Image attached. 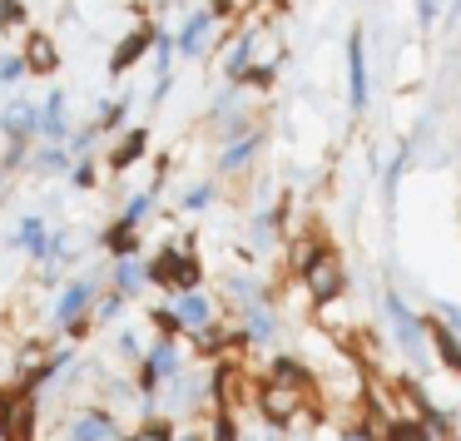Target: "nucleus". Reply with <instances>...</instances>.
Listing matches in <instances>:
<instances>
[{
  "mask_svg": "<svg viewBox=\"0 0 461 441\" xmlns=\"http://www.w3.org/2000/svg\"><path fill=\"white\" fill-rule=\"evenodd\" d=\"M382 302H387V318H392V342H397V352L411 362L417 372H427L431 367V357H427V322L417 318V312L407 308V298H402L397 288H387L382 292Z\"/></svg>",
  "mask_w": 461,
  "mask_h": 441,
  "instance_id": "nucleus-1",
  "label": "nucleus"
},
{
  "mask_svg": "<svg viewBox=\"0 0 461 441\" xmlns=\"http://www.w3.org/2000/svg\"><path fill=\"white\" fill-rule=\"evenodd\" d=\"M149 283H159L174 298H179V292H194L199 288V258H194L189 248H179V243H169V248L149 263Z\"/></svg>",
  "mask_w": 461,
  "mask_h": 441,
  "instance_id": "nucleus-2",
  "label": "nucleus"
},
{
  "mask_svg": "<svg viewBox=\"0 0 461 441\" xmlns=\"http://www.w3.org/2000/svg\"><path fill=\"white\" fill-rule=\"evenodd\" d=\"M100 298V283L95 278H70L60 288V302H55V328L65 332V338H75V332H85V312H90V302Z\"/></svg>",
  "mask_w": 461,
  "mask_h": 441,
  "instance_id": "nucleus-3",
  "label": "nucleus"
},
{
  "mask_svg": "<svg viewBox=\"0 0 461 441\" xmlns=\"http://www.w3.org/2000/svg\"><path fill=\"white\" fill-rule=\"evenodd\" d=\"M0 134L11 144H35L41 140V104L25 100V94H15L5 110H0Z\"/></svg>",
  "mask_w": 461,
  "mask_h": 441,
  "instance_id": "nucleus-4",
  "label": "nucleus"
},
{
  "mask_svg": "<svg viewBox=\"0 0 461 441\" xmlns=\"http://www.w3.org/2000/svg\"><path fill=\"white\" fill-rule=\"evenodd\" d=\"M303 283H308L312 302H332L342 292V268L328 248H312V258L303 263Z\"/></svg>",
  "mask_w": 461,
  "mask_h": 441,
  "instance_id": "nucleus-5",
  "label": "nucleus"
},
{
  "mask_svg": "<svg viewBox=\"0 0 461 441\" xmlns=\"http://www.w3.org/2000/svg\"><path fill=\"white\" fill-rule=\"evenodd\" d=\"M65 441H120V427L104 407H85L65 421Z\"/></svg>",
  "mask_w": 461,
  "mask_h": 441,
  "instance_id": "nucleus-6",
  "label": "nucleus"
},
{
  "mask_svg": "<svg viewBox=\"0 0 461 441\" xmlns=\"http://www.w3.org/2000/svg\"><path fill=\"white\" fill-rule=\"evenodd\" d=\"M348 104H352V114L367 110V45H362L357 31L348 40Z\"/></svg>",
  "mask_w": 461,
  "mask_h": 441,
  "instance_id": "nucleus-7",
  "label": "nucleus"
},
{
  "mask_svg": "<svg viewBox=\"0 0 461 441\" xmlns=\"http://www.w3.org/2000/svg\"><path fill=\"white\" fill-rule=\"evenodd\" d=\"M11 248H21L25 258L45 263V253H50V229H45V219H41V213H25V219H21V229H15V238H11Z\"/></svg>",
  "mask_w": 461,
  "mask_h": 441,
  "instance_id": "nucleus-8",
  "label": "nucleus"
},
{
  "mask_svg": "<svg viewBox=\"0 0 461 441\" xmlns=\"http://www.w3.org/2000/svg\"><path fill=\"white\" fill-rule=\"evenodd\" d=\"M174 312H179L184 332H203V328H213V302L203 298L199 288H194V292H179V298H174Z\"/></svg>",
  "mask_w": 461,
  "mask_h": 441,
  "instance_id": "nucleus-9",
  "label": "nucleus"
},
{
  "mask_svg": "<svg viewBox=\"0 0 461 441\" xmlns=\"http://www.w3.org/2000/svg\"><path fill=\"white\" fill-rule=\"evenodd\" d=\"M209 31H213V11H194L189 21H184V31H179V40H174V50L179 55H203V40H209Z\"/></svg>",
  "mask_w": 461,
  "mask_h": 441,
  "instance_id": "nucleus-10",
  "label": "nucleus"
},
{
  "mask_svg": "<svg viewBox=\"0 0 461 441\" xmlns=\"http://www.w3.org/2000/svg\"><path fill=\"white\" fill-rule=\"evenodd\" d=\"M65 134H70V124H65V94L50 90L41 104V140L45 144H65Z\"/></svg>",
  "mask_w": 461,
  "mask_h": 441,
  "instance_id": "nucleus-11",
  "label": "nucleus"
},
{
  "mask_svg": "<svg viewBox=\"0 0 461 441\" xmlns=\"http://www.w3.org/2000/svg\"><path fill=\"white\" fill-rule=\"evenodd\" d=\"M427 338H431V347H437L441 367H451V372L461 377V338H456V332H451L441 318H431V322H427Z\"/></svg>",
  "mask_w": 461,
  "mask_h": 441,
  "instance_id": "nucleus-12",
  "label": "nucleus"
},
{
  "mask_svg": "<svg viewBox=\"0 0 461 441\" xmlns=\"http://www.w3.org/2000/svg\"><path fill=\"white\" fill-rule=\"evenodd\" d=\"M268 382H273V387H283V392H303L312 382V372L303 367L298 357H273L268 362Z\"/></svg>",
  "mask_w": 461,
  "mask_h": 441,
  "instance_id": "nucleus-13",
  "label": "nucleus"
},
{
  "mask_svg": "<svg viewBox=\"0 0 461 441\" xmlns=\"http://www.w3.org/2000/svg\"><path fill=\"white\" fill-rule=\"evenodd\" d=\"M144 50H154V31H134V35H124L120 50H114V60H110V75H124Z\"/></svg>",
  "mask_w": 461,
  "mask_h": 441,
  "instance_id": "nucleus-14",
  "label": "nucleus"
},
{
  "mask_svg": "<svg viewBox=\"0 0 461 441\" xmlns=\"http://www.w3.org/2000/svg\"><path fill=\"white\" fill-rule=\"evenodd\" d=\"M258 149H263V134L253 130L249 140L229 144V149L219 154V169H223V174H239V169H249V164H253V154H258Z\"/></svg>",
  "mask_w": 461,
  "mask_h": 441,
  "instance_id": "nucleus-15",
  "label": "nucleus"
},
{
  "mask_svg": "<svg viewBox=\"0 0 461 441\" xmlns=\"http://www.w3.org/2000/svg\"><path fill=\"white\" fill-rule=\"evenodd\" d=\"M104 248H110V258H114V263H124V258H134V253H140V233H134L130 223L114 219L110 229H104Z\"/></svg>",
  "mask_w": 461,
  "mask_h": 441,
  "instance_id": "nucleus-16",
  "label": "nucleus"
},
{
  "mask_svg": "<svg viewBox=\"0 0 461 441\" xmlns=\"http://www.w3.org/2000/svg\"><path fill=\"white\" fill-rule=\"evenodd\" d=\"M144 283H149V268H144L140 258H124L114 263V292H124V298H140Z\"/></svg>",
  "mask_w": 461,
  "mask_h": 441,
  "instance_id": "nucleus-17",
  "label": "nucleus"
},
{
  "mask_svg": "<svg viewBox=\"0 0 461 441\" xmlns=\"http://www.w3.org/2000/svg\"><path fill=\"white\" fill-rule=\"evenodd\" d=\"M243 322H249V338H253V342H273V338H278V318H273L268 302H253V308H243Z\"/></svg>",
  "mask_w": 461,
  "mask_h": 441,
  "instance_id": "nucleus-18",
  "label": "nucleus"
},
{
  "mask_svg": "<svg viewBox=\"0 0 461 441\" xmlns=\"http://www.w3.org/2000/svg\"><path fill=\"white\" fill-rule=\"evenodd\" d=\"M25 70H35V75H55V70H60V55H55V45L45 40V35H31V55H25Z\"/></svg>",
  "mask_w": 461,
  "mask_h": 441,
  "instance_id": "nucleus-19",
  "label": "nucleus"
},
{
  "mask_svg": "<svg viewBox=\"0 0 461 441\" xmlns=\"http://www.w3.org/2000/svg\"><path fill=\"white\" fill-rule=\"evenodd\" d=\"M144 149H149V130H130V134H124V144L110 154V169H114V174H120V169H130V164L140 159Z\"/></svg>",
  "mask_w": 461,
  "mask_h": 441,
  "instance_id": "nucleus-20",
  "label": "nucleus"
},
{
  "mask_svg": "<svg viewBox=\"0 0 461 441\" xmlns=\"http://www.w3.org/2000/svg\"><path fill=\"white\" fill-rule=\"evenodd\" d=\"M293 401H298V392H283V387H273L268 397H263V417H268L273 427H283V421H293V417H298V407H293Z\"/></svg>",
  "mask_w": 461,
  "mask_h": 441,
  "instance_id": "nucleus-21",
  "label": "nucleus"
},
{
  "mask_svg": "<svg viewBox=\"0 0 461 441\" xmlns=\"http://www.w3.org/2000/svg\"><path fill=\"white\" fill-rule=\"evenodd\" d=\"M31 169H35V174H60V169H70V149H65V144H41V149L31 154Z\"/></svg>",
  "mask_w": 461,
  "mask_h": 441,
  "instance_id": "nucleus-22",
  "label": "nucleus"
},
{
  "mask_svg": "<svg viewBox=\"0 0 461 441\" xmlns=\"http://www.w3.org/2000/svg\"><path fill=\"white\" fill-rule=\"evenodd\" d=\"M253 40H258V35L249 31V35H243V40L229 50V60H223V70H229V80H239V75L249 70V60H253Z\"/></svg>",
  "mask_w": 461,
  "mask_h": 441,
  "instance_id": "nucleus-23",
  "label": "nucleus"
},
{
  "mask_svg": "<svg viewBox=\"0 0 461 441\" xmlns=\"http://www.w3.org/2000/svg\"><path fill=\"white\" fill-rule=\"evenodd\" d=\"M124 302H130V298H124V292H100V302H95V322H114V318H120V312H124Z\"/></svg>",
  "mask_w": 461,
  "mask_h": 441,
  "instance_id": "nucleus-24",
  "label": "nucleus"
},
{
  "mask_svg": "<svg viewBox=\"0 0 461 441\" xmlns=\"http://www.w3.org/2000/svg\"><path fill=\"white\" fill-rule=\"evenodd\" d=\"M149 203H154V194H134L130 203H124V213H120V223H130V229H140L144 219H149Z\"/></svg>",
  "mask_w": 461,
  "mask_h": 441,
  "instance_id": "nucleus-25",
  "label": "nucleus"
},
{
  "mask_svg": "<svg viewBox=\"0 0 461 441\" xmlns=\"http://www.w3.org/2000/svg\"><path fill=\"white\" fill-rule=\"evenodd\" d=\"M209 203H213V184H194V189H184L179 209L184 213H199V209H209Z\"/></svg>",
  "mask_w": 461,
  "mask_h": 441,
  "instance_id": "nucleus-26",
  "label": "nucleus"
},
{
  "mask_svg": "<svg viewBox=\"0 0 461 441\" xmlns=\"http://www.w3.org/2000/svg\"><path fill=\"white\" fill-rule=\"evenodd\" d=\"M124 441H174V427H169V421H159V417H149L134 436H124Z\"/></svg>",
  "mask_w": 461,
  "mask_h": 441,
  "instance_id": "nucleus-27",
  "label": "nucleus"
},
{
  "mask_svg": "<svg viewBox=\"0 0 461 441\" xmlns=\"http://www.w3.org/2000/svg\"><path fill=\"white\" fill-rule=\"evenodd\" d=\"M169 60H174V35L154 31V65H159V80H169Z\"/></svg>",
  "mask_w": 461,
  "mask_h": 441,
  "instance_id": "nucleus-28",
  "label": "nucleus"
},
{
  "mask_svg": "<svg viewBox=\"0 0 461 441\" xmlns=\"http://www.w3.org/2000/svg\"><path fill=\"white\" fill-rule=\"evenodd\" d=\"M124 114H130V94H124V100H114V104H104V120H100V134H120Z\"/></svg>",
  "mask_w": 461,
  "mask_h": 441,
  "instance_id": "nucleus-29",
  "label": "nucleus"
},
{
  "mask_svg": "<svg viewBox=\"0 0 461 441\" xmlns=\"http://www.w3.org/2000/svg\"><path fill=\"white\" fill-rule=\"evenodd\" d=\"M402 169H407V154H392V164H387V179H382V194H387V203H397V184H402Z\"/></svg>",
  "mask_w": 461,
  "mask_h": 441,
  "instance_id": "nucleus-30",
  "label": "nucleus"
},
{
  "mask_svg": "<svg viewBox=\"0 0 461 441\" xmlns=\"http://www.w3.org/2000/svg\"><path fill=\"white\" fill-rule=\"evenodd\" d=\"M233 85H239V90H263V85H273V65H253V70H243Z\"/></svg>",
  "mask_w": 461,
  "mask_h": 441,
  "instance_id": "nucleus-31",
  "label": "nucleus"
},
{
  "mask_svg": "<svg viewBox=\"0 0 461 441\" xmlns=\"http://www.w3.org/2000/svg\"><path fill=\"white\" fill-rule=\"evenodd\" d=\"M154 328H159V338H179L184 322H179V312H174V308H159V312H154Z\"/></svg>",
  "mask_w": 461,
  "mask_h": 441,
  "instance_id": "nucleus-32",
  "label": "nucleus"
},
{
  "mask_svg": "<svg viewBox=\"0 0 461 441\" xmlns=\"http://www.w3.org/2000/svg\"><path fill=\"white\" fill-rule=\"evenodd\" d=\"M223 140H229V144H239V140H249V134H253V124L249 120H243V114H229V120H223Z\"/></svg>",
  "mask_w": 461,
  "mask_h": 441,
  "instance_id": "nucleus-33",
  "label": "nucleus"
},
{
  "mask_svg": "<svg viewBox=\"0 0 461 441\" xmlns=\"http://www.w3.org/2000/svg\"><path fill=\"white\" fill-rule=\"evenodd\" d=\"M21 75H25L21 55H0V85H21Z\"/></svg>",
  "mask_w": 461,
  "mask_h": 441,
  "instance_id": "nucleus-34",
  "label": "nucleus"
},
{
  "mask_svg": "<svg viewBox=\"0 0 461 441\" xmlns=\"http://www.w3.org/2000/svg\"><path fill=\"white\" fill-rule=\"evenodd\" d=\"M95 144H100V124H90V130H80V134H75V140H70V149L80 154V159H90V149H95Z\"/></svg>",
  "mask_w": 461,
  "mask_h": 441,
  "instance_id": "nucleus-35",
  "label": "nucleus"
},
{
  "mask_svg": "<svg viewBox=\"0 0 461 441\" xmlns=\"http://www.w3.org/2000/svg\"><path fill=\"white\" fill-rule=\"evenodd\" d=\"M437 15H441V0H417V25H421V31H431Z\"/></svg>",
  "mask_w": 461,
  "mask_h": 441,
  "instance_id": "nucleus-36",
  "label": "nucleus"
},
{
  "mask_svg": "<svg viewBox=\"0 0 461 441\" xmlns=\"http://www.w3.org/2000/svg\"><path fill=\"white\" fill-rule=\"evenodd\" d=\"M0 25H25V5H21V0H0Z\"/></svg>",
  "mask_w": 461,
  "mask_h": 441,
  "instance_id": "nucleus-37",
  "label": "nucleus"
},
{
  "mask_svg": "<svg viewBox=\"0 0 461 441\" xmlns=\"http://www.w3.org/2000/svg\"><path fill=\"white\" fill-rule=\"evenodd\" d=\"M437 318H441V322H447V328L461 338V302H437Z\"/></svg>",
  "mask_w": 461,
  "mask_h": 441,
  "instance_id": "nucleus-38",
  "label": "nucleus"
},
{
  "mask_svg": "<svg viewBox=\"0 0 461 441\" xmlns=\"http://www.w3.org/2000/svg\"><path fill=\"white\" fill-rule=\"evenodd\" d=\"M25 159H31V144H11V149H5V159H0V169H21Z\"/></svg>",
  "mask_w": 461,
  "mask_h": 441,
  "instance_id": "nucleus-39",
  "label": "nucleus"
},
{
  "mask_svg": "<svg viewBox=\"0 0 461 441\" xmlns=\"http://www.w3.org/2000/svg\"><path fill=\"white\" fill-rule=\"evenodd\" d=\"M70 179L80 184V189H90V184H95V164H90V159H80V164L70 169Z\"/></svg>",
  "mask_w": 461,
  "mask_h": 441,
  "instance_id": "nucleus-40",
  "label": "nucleus"
},
{
  "mask_svg": "<svg viewBox=\"0 0 461 441\" xmlns=\"http://www.w3.org/2000/svg\"><path fill=\"white\" fill-rule=\"evenodd\" d=\"M174 441H209V431H174Z\"/></svg>",
  "mask_w": 461,
  "mask_h": 441,
  "instance_id": "nucleus-41",
  "label": "nucleus"
},
{
  "mask_svg": "<svg viewBox=\"0 0 461 441\" xmlns=\"http://www.w3.org/2000/svg\"><path fill=\"white\" fill-rule=\"evenodd\" d=\"M338 441H372V436H367V431H362V427H352V431H342Z\"/></svg>",
  "mask_w": 461,
  "mask_h": 441,
  "instance_id": "nucleus-42",
  "label": "nucleus"
},
{
  "mask_svg": "<svg viewBox=\"0 0 461 441\" xmlns=\"http://www.w3.org/2000/svg\"><path fill=\"white\" fill-rule=\"evenodd\" d=\"M451 11H456V15H461V0H451Z\"/></svg>",
  "mask_w": 461,
  "mask_h": 441,
  "instance_id": "nucleus-43",
  "label": "nucleus"
},
{
  "mask_svg": "<svg viewBox=\"0 0 461 441\" xmlns=\"http://www.w3.org/2000/svg\"><path fill=\"white\" fill-rule=\"evenodd\" d=\"M0 441H15V436H11V431H0Z\"/></svg>",
  "mask_w": 461,
  "mask_h": 441,
  "instance_id": "nucleus-44",
  "label": "nucleus"
},
{
  "mask_svg": "<svg viewBox=\"0 0 461 441\" xmlns=\"http://www.w3.org/2000/svg\"><path fill=\"white\" fill-rule=\"evenodd\" d=\"M0 184H5V169H0Z\"/></svg>",
  "mask_w": 461,
  "mask_h": 441,
  "instance_id": "nucleus-45",
  "label": "nucleus"
}]
</instances>
